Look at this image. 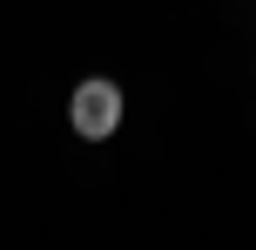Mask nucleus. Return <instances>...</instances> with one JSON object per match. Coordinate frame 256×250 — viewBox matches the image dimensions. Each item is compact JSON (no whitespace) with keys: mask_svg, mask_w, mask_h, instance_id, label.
<instances>
[{"mask_svg":"<svg viewBox=\"0 0 256 250\" xmlns=\"http://www.w3.org/2000/svg\"><path fill=\"white\" fill-rule=\"evenodd\" d=\"M68 122H74V135H88V142H108V135L122 129V88L108 75H88L68 95Z\"/></svg>","mask_w":256,"mask_h":250,"instance_id":"nucleus-1","label":"nucleus"}]
</instances>
